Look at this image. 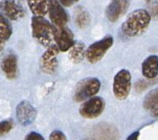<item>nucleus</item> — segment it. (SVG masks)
<instances>
[{"mask_svg": "<svg viewBox=\"0 0 158 140\" xmlns=\"http://www.w3.org/2000/svg\"><path fill=\"white\" fill-rule=\"evenodd\" d=\"M151 21V16L143 9L135 10L127 17L121 26V31L125 35L135 37L140 35L146 31Z\"/></svg>", "mask_w": 158, "mask_h": 140, "instance_id": "obj_1", "label": "nucleus"}, {"mask_svg": "<svg viewBox=\"0 0 158 140\" xmlns=\"http://www.w3.org/2000/svg\"><path fill=\"white\" fill-rule=\"evenodd\" d=\"M34 38L44 46H50L53 39V26L43 17H35L31 21Z\"/></svg>", "mask_w": 158, "mask_h": 140, "instance_id": "obj_2", "label": "nucleus"}, {"mask_svg": "<svg viewBox=\"0 0 158 140\" xmlns=\"http://www.w3.org/2000/svg\"><path fill=\"white\" fill-rule=\"evenodd\" d=\"M100 81L97 78H87L80 81L76 86L74 99L76 102H82L94 96L100 89Z\"/></svg>", "mask_w": 158, "mask_h": 140, "instance_id": "obj_3", "label": "nucleus"}, {"mask_svg": "<svg viewBox=\"0 0 158 140\" xmlns=\"http://www.w3.org/2000/svg\"><path fill=\"white\" fill-rule=\"evenodd\" d=\"M113 44V38L111 36H106L101 40L95 42L88 47L85 52L86 59L92 64L99 62L106 54L107 50Z\"/></svg>", "mask_w": 158, "mask_h": 140, "instance_id": "obj_4", "label": "nucleus"}, {"mask_svg": "<svg viewBox=\"0 0 158 140\" xmlns=\"http://www.w3.org/2000/svg\"><path fill=\"white\" fill-rule=\"evenodd\" d=\"M131 89V75L127 70H121L114 77L113 93L116 98L125 99Z\"/></svg>", "mask_w": 158, "mask_h": 140, "instance_id": "obj_5", "label": "nucleus"}, {"mask_svg": "<svg viewBox=\"0 0 158 140\" xmlns=\"http://www.w3.org/2000/svg\"><path fill=\"white\" fill-rule=\"evenodd\" d=\"M105 102L102 97H93L85 101L80 108V115L87 119H94L99 117L103 112Z\"/></svg>", "mask_w": 158, "mask_h": 140, "instance_id": "obj_6", "label": "nucleus"}, {"mask_svg": "<svg viewBox=\"0 0 158 140\" xmlns=\"http://www.w3.org/2000/svg\"><path fill=\"white\" fill-rule=\"evenodd\" d=\"M53 39L61 52L69 51L75 43L73 33L66 26H53Z\"/></svg>", "mask_w": 158, "mask_h": 140, "instance_id": "obj_7", "label": "nucleus"}, {"mask_svg": "<svg viewBox=\"0 0 158 140\" xmlns=\"http://www.w3.org/2000/svg\"><path fill=\"white\" fill-rule=\"evenodd\" d=\"M60 50L57 45H51L47 51L42 55L40 58V67L44 72L47 74H52L57 67V57Z\"/></svg>", "mask_w": 158, "mask_h": 140, "instance_id": "obj_8", "label": "nucleus"}, {"mask_svg": "<svg viewBox=\"0 0 158 140\" xmlns=\"http://www.w3.org/2000/svg\"><path fill=\"white\" fill-rule=\"evenodd\" d=\"M48 12L49 13L50 19L53 24L52 26L56 27L66 26L68 21V16L58 0H49Z\"/></svg>", "mask_w": 158, "mask_h": 140, "instance_id": "obj_9", "label": "nucleus"}, {"mask_svg": "<svg viewBox=\"0 0 158 140\" xmlns=\"http://www.w3.org/2000/svg\"><path fill=\"white\" fill-rule=\"evenodd\" d=\"M1 8L5 16L12 21L21 19L25 15V10L18 0H3Z\"/></svg>", "mask_w": 158, "mask_h": 140, "instance_id": "obj_10", "label": "nucleus"}, {"mask_svg": "<svg viewBox=\"0 0 158 140\" xmlns=\"http://www.w3.org/2000/svg\"><path fill=\"white\" fill-rule=\"evenodd\" d=\"M17 117L22 126H28L35 121L36 111L30 102L23 101L17 107Z\"/></svg>", "mask_w": 158, "mask_h": 140, "instance_id": "obj_11", "label": "nucleus"}, {"mask_svg": "<svg viewBox=\"0 0 158 140\" xmlns=\"http://www.w3.org/2000/svg\"><path fill=\"white\" fill-rule=\"evenodd\" d=\"M127 7V0H112L106 10V17L110 22H116Z\"/></svg>", "mask_w": 158, "mask_h": 140, "instance_id": "obj_12", "label": "nucleus"}, {"mask_svg": "<svg viewBox=\"0 0 158 140\" xmlns=\"http://www.w3.org/2000/svg\"><path fill=\"white\" fill-rule=\"evenodd\" d=\"M2 71L9 79H13L17 74V58L14 54L10 53L2 59L1 64Z\"/></svg>", "mask_w": 158, "mask_h": 140, "instance_id": "obj_13", "label": "nucleus"}, {"mask_svg": "<svg viewBox=\"0 0 158 140\" xmlns=\"http://www.w3.org/2000/svg\"><path fill=\"white\" fill-rule=\"evenodd\" d=\"M142 71L144 77L148 79H154L158 75V57L150 56L142 65Z\"/></svg>", "mask_w": 158, "mask_h": 140, "instance_id": "obj_14", "label": "nucleus"}, {"mask_svg": "<svg viewBox=\"0 0 158 140\" xmlns=\"http://www.w3.org/2000/svg\"><path fill=\"white\" fill-rule=\"evenodd\" d=\"M49 0H28L30 9L35 16L44 17L48 11Z\"/></svg>", "mask_w": 158, "mask_h": 140, "instance_id": "obj_15", "label": "nucleus"}, {"mask_svg": "<svg viewBox=\"0 0 158 140\" xmlns=\"http://www.w3.org/2000/svg\"><path fill=\"white\" fill-rule=\"evenodd\" d=\"M69 51H70L69 52L70 59L74 63H79L85 59L86 48L82 42H75L73 46L70 48Z\"/></svg>", "mask_w": 158, "mask_h": 140, "instance_id": "obj_16", "label": "nucleus"}, {"mask_svg": "<svg viewBox=\"0 0 158 140\" xmlns=\"http://www.w3.org/2000/svg\"><path fill=\"white\" fill-rule=\"evenodd\" d=\"M12 35V27L5 17L0 15V38L7 40Z\"/></svg>", "mask_w": 158, "mask_h": 140, "instance_id": "obj_17", "label": "nucleus"}, {"mask_svg": "<svg viewBox=\"0 0 158 140\" xmlns=\"http://www.w3.org/2000/svg\"><path fill=\"white\" fill-rule=\"evenodd\" d=\"M158 102V89H154L147 95L143 101V107L147 110H151Z\"/></svg>", "mask_w": 158, "mask_h": 140, "instance_id": "obj_18", "label": "nucleus"}, {"mask_svg": "<svg viewBox=\"0 0 158 140\" xmlns=\"http://www.w3.org/2000/svg\"><path fill=\"white\" fill-rule=\"evenodd\" d=\"M76 22L80 28H85L89 23V16L85 11H80L76 14Z\"/></svg>", "mask_w": 158, "mask_h": 140, "instance_id": "obj_19", "label": "nucleus"}, {"mask_svg": "<svg viewBox=\"0 0 158 140\" xmlns=\"http://www.w3.org/2000/svg\"><path fill=\"white\" fill-rule=\"evenodd\" d=\"M13 121L12 120H6V121H0V136L4 135L11 131L13 128Z\"/></svg>", "mask_w": 158, "mask_h": 140, "instance_id": "obj_20", "label": "nucleus"}, {"mask_svg": "<svg viewBox=\"0 0 158 140\" xmlns=\"http://www.w3.org/2000/svg\"><path fill=\"white\" fill-rule=\"evenodd\" d=\"M49 140H67L62 132L58 130H55L51 133L49 136Z\"/></svg>", "mask_w": 158, "mask_h": 140, "instance_id": "obj_21", "label": "nucleus"}, {"mask_svg": "<svg viewBox=\"0 0 158 140\" xmlns=\"http://www.w3.org/2000/svg\"><path fill=\"white\" fill-rule=\"evenodd\" d=\"M25 140H44L42 135H40V134L36 133V132H31L26 137Z\"/></svg>", "mask_w": 158, "mask_h": 140, "instance_id": "obj_22", "label": "nucleus"}, {"mask_svg": "<svg viewBox=\"0 0 158 140\" xmlns=\"http://www.w3.org/2000/svg\"><path fill=\"white\" fill-rule=\"evenodd\" d=\"M58 2L62 4L63 6H66V7H69L71 6L72 3H73V0H58Z\"/></svg>", "mask_w": 158, "mask_h": 140, "instance_id": "obj_23", "label": "nucleus"}, {"mask_svg": "<svg viewBox=\"0 0 158 140\" xmlns=\"http://www.w3.org/2000/svg\"><path fill=\"white\" fill-rule=\"evenodd\" d=\"M150 111H152V114H153L154 116L157 117L158 116V102H156V104L154 105L153 107H152V108Z\"/></svg>", "mask_w": 158, "mask_h": 140, "instance_id": "obj_24", "label": "nucleus"}, {"mask_svg": "<svg viewBox=\"0 0 158 140\" xmlns=\"http://www.w3.org/2000/svg\"><path fill=\"white\" fill-rule=\"evenodd\" d=\"M139 132H135V133L132 134L131 135H130V137L127 138V140H137L138 138H139Z\"/></svg>", "mask_w": 158, "mask_h": 140, "instance_id": "obj_25", "label": "nucleus"}, {"mask_svg": "<svg viewBox=\"0 0 158 140\" xmlns=\"http://www.w3.org/2000/svg\"><path fill=\"white\" fill-rule=\"evenodd\" d=\"M152 14L155 17H158V4L155 5L152 7Z\"/></svg>", "mask_w": 158, "mask_h": 140, "instance_id": "obj_26", "label": "nucleus"}, {"mask_svg": "<svg viewBox=\"0 0 158 140\" xmlns=\"http://www.w3.org/2000/svg\"><path fill=\"white\" fill-rule=\"evenodd\" d=\"M4 39H2L0 38V53L2 52V49H3V47H4Z\"/></svg>", "mask_w": 158, "mask_h": 140, "instance_id": "obj_27", "label": "nucleus"}, {"mask_svg": "<svg viewBox=\"0 0 158 140\" xmlns=\"http://www.w3.org/2000/svg\"><path fill=\"white\" fill-rule=\"evenodd\" d=\"M83 140H94V139H91V138H86V139H83Z\"/></svg>", "mask_w": 158, "mask_h": 140, "instance_id": "obj_28", "label": "nucleus"}, {"mask_svg": "<svg viewBox=\"0 0 158 140\" xmlns=\"http://www.w3.org/2000/svg\"><path fill=\"white\" fill-rule=\"evenodd\" d=\"M77 1H79V0H73V2H77Z\"/></svg>", "mask_w": 158, "mask_h": 140, "instance_id": "obj_29", "label": "nucleus"}, {"mask_svg": "<svg viewBox=\"0 0 158 140\" xmlns=\"http://www.w3.org/2000/svg\"><path fill=\"white\" fill-rule=\"evenodd\" d=\"M148 1H150V0H148Z\"/></svg>", "mask_w": 158, "mask_h": 140, "instance_id": "obj_30", "label": "nucleus"}]
</instances>
